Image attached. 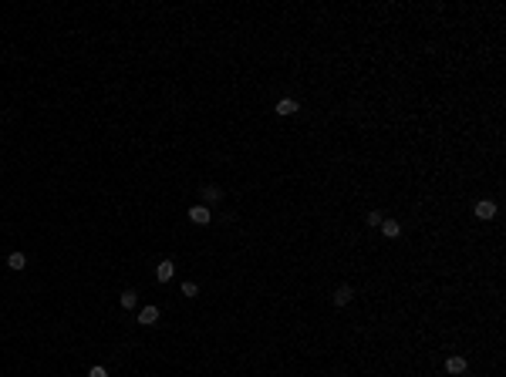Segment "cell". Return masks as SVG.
Returning a JSON list of instances; mask_svg holds the SVG:
<instances>
[{"label": "cell", "mask_w": 506, "mask_h": 377, "mask_svg": "<svg viewBox=\"0 0 506 377\" xmlns=\"http://www.w3.org/2000/svg\"><path fill=\"white\" fill-rule=\"evenodd\" d=\"M382 233L388 236V239H395V236L402 233V226H398V222H395V219H382Z\"/></svg>", "instance_id": "7"}, {"label": "cell", "mask_w": 506, "mask_h": 377, "mask_svg": "<svg viewBox=\"0 0 506 377\" xmlns=\"http://www.w3.org/2000/svg\"><path fill=\"white\" fill-rule=\"evenodd\" d=\"M88 377H108V370H105V367H91Z\"/></svg>", "instance_id": "14"}, {"label": "cell", "mask_w": 506, "mask_h": 377, "mask_svg": "<svg viewBox=\"0 0 506 377\" xmlns=\"http://www.w3.org/2000/svg\"><path fill=\"white\" fill-rule=\"evenodd\" d=\"M196 293H199L196 283H182V297H196Z\"/></svg>", "instance_id": "12"}, {"label": "cell", "mask_w": 506, "mask_h": 377, "mask_svg": "<svg viewBox=\"0 0 506 377\" xmlns=\"http://www.w3.org/2000/svg\"><path fill=\"white\" fill-rule=\"evenodd\" d=\"M189 219L196 222V226H206L213 216H209V209H206V206H192V209H189Z\"/></svg>", "instance_id": "3"}, {"label": "cell", "mask_w": 506, "mask_h": 377, "mask_svg": "<svg viewBox=\"0 0 506 377\" xmlns=\"http://www.w3.org/2000/svg\"><path fill=\"white\" fill-rule=\"evenodd\" d=\"M496 216V202H489V199H483V202H476V219H483V222H489Z\"/></svg>", "instance_id": "1"}, {"label": "cell", "mask_w": 506, "mask_h": 377, "mask_svg": "<svg viewBox=\"0 0 506 377\" xmlns=\"http://www.w3.org/2000/svg\"><path fill=\"white\" fill-rule=\"evenodd\" d=\"M446 370H449V374H466V357H449V360H446Z\"/></svg>", "instance_id": "6"}, {"label": "cell", "mask_w": 506, "mask_h": 377, "mask_svg": "<svg viewBox=\"0 0 506 377\" xmlns=\"http://www.w3.org/2000/svg\"><path fill=\"white\" fill-rule=\"evenodd\" d=\"M156 320H159V307H142V310H138V323H142V327H152Z\"/></svg>", "instance_id": "4"}, {"label": "cell", "mask_w": 506, "mask_h": 377, "mask_svg": "<svg viewBox=\"0 0 506 377\" xmlns=\"http://www.w3.org/2000/svg\"><path fill=\"white\" fill-rule=\"evenodd\" d=\"M294 111H297V101H294V98H280V101H277V115H294Z\"/></svg>", "instance_id": "8"}, {"label": "cell", "mask_w": 506, "mask_h": 377, "mask_svg": "<svg viewBox=\"0 0 506 377\" xmlns=\"http://www.w3.org/2000/svg\"><path fill=\"white\" fill-rule=\"evenodd\" d=\"M172 276H176V266H172V259H162V263L156 266V279H159V283H169Z\"/></svg>", "instance_id": "2"}, {"label": "cell", "mask_w": 506, "mask_h": 377, "mask_svg": "<svg viewBox=\"0 0 506 377\" xmlns=\"http://www.w3.org/2000/svg\"><path fill=\"white\" fill-rule=\"evenodd\" d=\"M220 199H223V189H216V185L202 189V202H206V206H213V202H220Z\"/></svg>", "instance_id": "5"}, {"label": "cell", "mask_w": 506, "mask_h": 377, "mask_svg": "<svg viewBox=\"0 0 506 377\" xmlns=\"http://www.w3.org/2000/svg\"><path fill=\"white\" fill-rule=\"evenodd\" d=\"M7 266H11V269H24V266H27V256H24V253H11V256H7Z\"/></svg>", "instance_id": "10"}, {"label": "cell", "mask_w": 506, "mask_h": 377, "mask_svg": "<svg viewBox=\"0 0 506 377\" xmlns=\"http://www.w3.org/2000/svg\"><path fill=\"white\" fill-rule=\"evenodd\" d=\"M368 226H382V212H368Z\"/></svg>", "instance_id": "13"}, {"label": "cell", "mask_w": 506, "mask_h": 377, "mask_svg": "<svg viewBox=\"0 0 506 377\" xmlns=\"http://www.w3.org/2000/svg\"><path fill=\"white\" fill-rule=\"evenodd\" d=\"M135 300H138V297H135V290H125V293H122V300H118V303H122L125 310H135Z\"/></svg>", "instance_id": "11"}, {"label": "cell", "mask_w": 506, "mask_h": 377, "mask_svg": "<svg viewBox=\"0 0 506 377\" xmlns=\"http://www.w3.org/2000/svg\"><path fill=\"white\" fill-rule=\"evenodd\" d=\"M351 297H354V293H351V287H337L334 303H337V307H344V303H351Z\"/></svg>", "instance_id": "9"}]
</instances>
